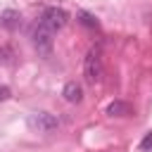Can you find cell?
Returning a JSON list of instances; mask_svg holds the SVG:
<instances>
[{"mask_svg":"<svg viewBox=\"0 0 152 152\" xmlns=\"http://www.w3.org/2000/svg\"><path fill=\"white\" fill-rule=\"evenodd\" d=\"M100 76H102V50L95 45L83 57V78H86V83L95 86L100 81Z\"/></svg>","mask_w":152,"mask_h":152,"instance_id":"1","label":"cell"},{"mask_svg":"<svg viewBox=\"0 0 152 152\" xmlns=\"http://www.w3.org/2000/svg\"><path fill=\"white\" fill-rule=\"evenodd\" d=\"M66 21H69V14H66V10L64 7H57V5H52V7H45L43 10V14H40V26H45L48 31H52V33H57V31H62L64 26H66Z\"/></svg>","mask_w":152,"mask_h":152,"instance_id":"2","label":"cell"},{"mask_svg":"<svg viewBox=\"0 0 152 152\" xmlns=\"http://www.w3.org/2000/svg\"><path fill=\"white\" fill-rule=\"evenodd\" d=\"M33 45H36V50L40 55L50 57V52H52V31H48L45 26L38 24L36 31H33Z\"/></svg>","mask_w":152,"mask_h":152,"instance_id":"3","label":"cell"},{"mask_svg":"<svg viewBox=\"0 0 152 152\" xmlns=\"http://www.w3.org/2000/svg\"><path fill=\"white\" fill-rule=\"evenodd\" d=\"M28 124H31L33 128H38V131H52V128L59 126L57 116H52V114H48V112H38V114H33V116L28 119Z\"/></svg>","mask_w":152,"mask_h":152,"instance_id":"4","label":"cell"},{"mask_svg":"<svg viewBox=\"0 0 152 152\" xmlns=\"http://www.w3.org/2000/svg\"><path fill=\"white\" fill-rule=\"evenodd\" d=\"M62 95H64V100H66V102H81V97H83V90H81V86H78L76 81H69V83L64 86Z\"/></svg>","mask_w":152,"mask_h":152,"instance_id":"5","label":"cell"},{"mask_svg":"<svg viewBox=\"0 0 152 152\" xmlns=\"http://www.w3.org/2000/svg\"><path fill=\"white\" fill-rule=\"evenodd\" d=\"M107 114H112V116H121V114H128V104L126 102H112L109 107H107Z\"/></svg>","mask_w":152,"mask_h":152,"instance_id":"6","label":"cell"},{"mask_svg":"<svg viewBox=\"0 0 152 152\" xmlns=\"http://www.w3.org/2000/svg\"><path fill=\"white\" fill-rule=\"evenodd\" d=\"M78 21L86 24V26H90V28H97V19L93 14H88V12H78Z\"/></svg>","mask_w":152,"mask_h":152,"instance_id":"7","label":"cell"},{"mask_svg":"<svg viewBox=\"0 0 152 152\" xmlns=\"http://www.w3.org/2000/svg\"><path fill=\"white\" fill-rule=\"evenodd\" d=\"M17 17H19L17 12L7 10V12H2V14H0V24H2V26H14V19H17Z\"/></svg>","mask_w":152,"mask_h":152,"instance_id":"8","label":"cell"},{"mask_svg":"<svg viewBox=\"0 0 152 152\" xmlns=\"http://www.w3.org/2000/svg\"><path fill=\"white\" fill-rule=\"evenodd\" d=\"M140 150H142V152L152 150V131H150V133H147V135H145V138L140 140Z\"/></svg>","mask_w":152,"mask_h":152,"instance_id":"9","label":"cell"}]
</instances>
